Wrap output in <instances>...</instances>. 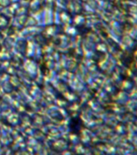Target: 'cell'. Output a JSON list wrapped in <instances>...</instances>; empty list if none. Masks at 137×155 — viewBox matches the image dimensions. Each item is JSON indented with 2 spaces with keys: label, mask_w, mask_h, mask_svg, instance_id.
Here are the masks:
<instances>
[{
  "label": "cell",
  "mask_w": 137,
  "mask_h": 155,
  "mask_svg": "<svg viewBox=\"0 0 137 155\" xmlns=\"http://www.w3.org/2000/svg\"><path fill=\"white\" fill-rule=\"evenodd\" d=\"M11 2V0H0V5L2 6H8Z\"/></svg>",
  "instance_id": "1"
}]
</instances>
